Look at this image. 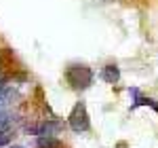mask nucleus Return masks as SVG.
<instances>
[{
	"mask_svg": "<svg viewBox=\"0 0 158 148\" xmlns=\"http://www.w3.org/2000/svg\"><path fill=\"white\" fill-rule=\"evenodd\" d=\"M68 123H70V127H72L76 133H80V131H89V127H91V121H89V112H86L85 102H78V104H76V106L72 108Z\"/></svg>",
	"mask_w": 158,
	"mask_h": 148,
	"instance_id": "1",
	"label": "nucleus"
},
{
	"mask_svg": "<svg viewBox=\"0 0 158 148\" xmlns=\"http://www.w3.org/2000/svg\"><path fill=\"white\" fill-rule=\"evenodd\" d=\"M68 81L74 89H85V87L91 85L93 74L86 66H70L68 68Z\"/></svg>",
	"mask_w": 158,
	"mask_h": 148,
	"instance_id": "2",
	"label": "nucleus"
},
{
	"mask_svg": "<svg viewBox=\"0 0 158 148\" xmlns=\"http://www.w3.org/2000/svg\"><path fill=\"white\" fill-rule=\"evenodd\" d=\"M101 78L110 83V85H114V83H118V78H120V70H118V66H106L103 68V72H101Z\"/></svg>",
	"mask_w": 158,
	"mask_h": 148,
	"instance_id": "3",
	"label": "nucleus"
},
{
	"mask_svg": "<svg viewBox=\"0 0 158 148\" xmlns=\"http://www.w3.org/2000/svg\"><path fill=\"white\" fill-rule=\"evenodd\" d=\"M36 146L38 148H63V144L55 136H38Z\"/></svg>",
	"mask_w": 158,
	"mask_h": 148,
	"instance_id": "4",
	"label": "nucleus"
},
{
	"mask_svg": "<svg viewBox=\"0 0 158 148\" xmlns=\"http://www.w3.org/2000/svg\"><path fill=\"white\" fill-rule=\"evenodd\" d=\"M9 142H11V131L0 129V146H9Z\"/></svg>",
	"mask_w": 158,
	"mask_h": 148,
	"instance_id": "5",
	"label": "nucleus"
},
{
	"mask_svg": "<svg viewBox=\"0 0 158 148\" xmlns=\"http://www.w3.org/2000/svg\"><path fill=\"white\" fill-rule=\"evenodd\" d=\"M9 148H23V146H17V144H15V146H9Z\"/></svg>",
	"mask_w": 158,
	"mask_h": 148,
	"instance_id": "6",
	"label": "nucleus"
}]
</instances>
